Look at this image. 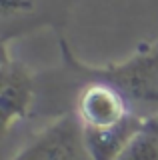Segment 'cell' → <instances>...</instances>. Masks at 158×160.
<instances>
[{"mask_svg":"<svg viewBox=\"0 0 158 160\" xmlns=\"http://www.w3.org/2000/svg\"><path fill=\"white\" fill-rule=\"evenodd\" d=\"M144 126L148 130H152V132H158V114H154V116H150V118H146L144 120Z\"/></svg>","mask_w":158,"mask_h":160,"instance_id":"7","label":"cell"},{"mask_svg":"<svg viewBox=\"0 0 158 160\" xmlns=\"http://www.w3.org/2000/svg\"><path fill=\"white\" fill-rule=\"evenodd\" d=\"M12 160H92L74 112L58 114L12 156Z\"/></svg>","mask_w":158,"mask_h":160,"instance_id":"5","label":"cell"},{"mask_svg":"<svg viewBox=\"0 0 158 160\" xmlns=\"http://www.w3.org/2000/svg\"><path fill=\"white\" fill-rule=\"evenodd\" d=\"M58 46L64 76L74 90L86 80H104L122 90L140 116L158 114V38L142 42L124 60L98 66L82 62L62 36H58Z\"/></svg>","mask_w":158,"mask_h":160,"instance_id":"2","label":"cell"},{"mask_svg":"<svg viewBox=\"0 0 158 160\" xmlns=\"http://www.w3.org/2000/svg\"><path fill=\"white\" fill-rule=\"evenodd\" d=\"M0 122L2 136L28 120L40 100V76L10 54V44H2L0 54Z\"/></svg>","mask_w":158,"mask_h":160,"instance_id":"3","label":"cell"},{"mask_svg":"<svg viewBox=\"0 0 158 160\" xmlns=\"http://www.w3.org/2000/svg\"><path fill=\"white\" fill-rule=\"evenodd\" d=\"M114 160H158V132L144 126L132 136Z\"/></svg>","mask_w":158,"mask_h":160,"instance_id":"6","label":"cell"},{"mask_svg":"<svg viewBox=\"0 0 158 160\" xmlns=\"http://www.w3.org/2000/svg\"><path fill=\"white\" fill-rule=\"evenodd\" d=\"M74 0H0V42L10 44L40 28L58 36L66 28Z\"/></svg>","mask_w":158,"mask_h":160,"instance_id":"4","label":"cell"},{"mask_svg":"<svg viewBox=\"0 0 158 160\" xmlns=\"http://www.w3.org/2000/svg\"><path fill=\"white\" fill-rule=\"evenodd\" d=\"M72 112L82 128L92 160H114L144 128V116L132 108L122 90L104 80H86L76 88Z\"/></svg>","mask_w":158,"mask_h":160,"instance_id":"1","label":"cell"}]
</instances>
